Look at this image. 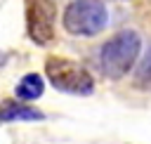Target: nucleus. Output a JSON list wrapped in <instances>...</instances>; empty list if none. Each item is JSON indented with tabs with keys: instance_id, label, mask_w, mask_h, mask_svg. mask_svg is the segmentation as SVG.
Returning a JSON list of instances; mask_svg holds the SVG:
<instances>
[{
	"instance_id": "1",
	"label": "nucleus",
	"mask_w": 151,
	"mask_h": 144,
	"mask_svg": "<svg viewBox=\"0 0 151 144\" xmlns=\"http://www.w3.org/2000/svg\"><path fill=\"white\" fill-rule=\"evenodd\" d=\"M139 47H142L139 33H134V31H120V33H116L101 47V54H99V64H101L104 76L111 78V80L123 78L132 68V64L137 61Z\"/></svg>"
},
{
	"instance_id": "2",
	"label": "nucleus",
	"mask_w": 151,
	"mask_h": 144,
	"mask_svg": "<svg viewBox=\"0 0 151 144\" xmlns=\"http://www.w3.org/2000/svg\"><path fill=\"white\" fill-rule=\"evenodd\" d=\"M45 73H47L52 87L59 90V92L83 97V94H92V90H94L92 76L78 61H71V59H64V57H50L45 61Z\"/></svg>"
},
{
	"instance_id": "3",
	"label": "nucleus",
	"mask_w": 151,
	"mask_h": 144,
	"mask_svg": "<svg viewBox=\"0 0 151 144\" xmlns=\"http://www.w3.org/2000/svg\"><path fill=\"white\" fill-rule=\"evenodd\" d=\"M109 21L101 0H76L64 12V28L73 35H97Z\"/></svg>"
},
{
	"instance_id": "4",
	"label": "nucleus",
	"mask_w": 151,
	"mask_h": 144,
	"mask_svg": "<svg viewBox=\"0 0 151 144\" xmlns=\"http://www.w3.org/2000/svg\"><path fill=\"white\" fill-rule=\"evenodd\" d=\"M57 7L52 0H26V33L35 45H50L54 40Z\"/></svg>"
},
{
	"instance_id": "5",
	"label": "nucleus",
	"mask_w": 151,
	"mask_h": 144,
	"mask_svg": "<svg viewBox=\"0 0 151 144\" xmlns=\"http://www.w3.org/2000/svg\"><path fill=\"white\" fill-rule=\"evenodd\" d=\"M42 118H45V113L33 109V106L19 104L14 99L0 102V120L2 123H12V120H42Z\"/></svg>"
},
{
	"instance_id": "6",
	"label": "nucleus",
	"mask_w": 151,
	"mask_h": 144,
	"mask_svg": "<svg viewBox=\"0 0 151 144\" xmlns=\"http://www.w3.org/2000/svg\"><path fill=\"white\" fill-rule=\"evenodd\" d=\"M42 90H45L42 78H40L38 73H26V76L19 80V85H17V99H21V102H33V99H38V97L42 94Z\"/></svg>"
},
{
	"instance_id": "7",
	"label": "nucleus",
	"mask_w": 151,
	"mask_h": 144,
	"mask_svg": "<svg viewBox=\"0 0 151 144\" xmlns=\"http://www.w3.org/2000/svg\"><path fill=\"white\" fill-rule=\"evenodd\" d=\"M137 85L139 87H151V47L146 50V54H144V59H142V64H139V68H137Z\"/></svg>"
}]
</instances>
